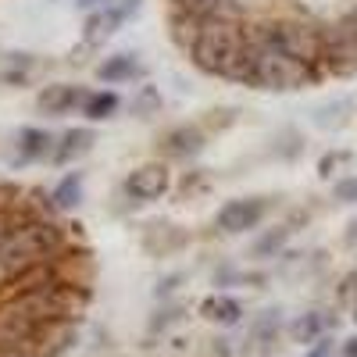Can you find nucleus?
Returning <instances> with one entry per match:
<instances>
[{
    "label": "nucleus",
    "instance_id": "nucleus-21",
    "mask_svg": "<svg viewBox=\"0 0 357 357\" xmlns=\"http://www.w3.org/2000/svg\"><path fill=\"white\" fill-rule=\"evenodd\" d=\"M340 161H347V154H329V158H321V165H318V172L329 178V175H336V168H340Z\"/></svg>",
    "mask_w": 357,
    "mask_h": 357
},
{
    "label": "nucleus",
    "instance_id": "nucleus-22",
    "mask_svg": "<svg viewBox=\"0 0 357 357\" xmlns=\"http://www.w3.org/2000/svg\"><path fill=\"white\" fill-rule=\"evenodd\" d=\"M307 357H336V354H333V340H325V336H321V340L307 350Z\"/></svg>",
    "mask_w": 357,
    "mask_h": 357
},
{
    "label": "nucleus",
    "instance_id": "nucleus-19",
    "mask_svg": "<svg viewBox=\"0 0 357 357\" xmlns=\"http://www.w3.org/2000/svg\"><path fill=\"white\" fill-rule=\"evenodd\" d=\"M333 197H336L340 204H357V175L340 178V183L333 186Z\"/></svg>",
    "mask_w": 357,
    "mask_h": 357
},
{
    "label": "nucleus",
    "instance_id": "nucleus-23",
    "mask_svg": "<svg viewBox=\"0 0 357 357\" xmlns=\"http://www.w3.org/2000/svg\"><path fill=\"white\" fill-rule=\"evenodd\" d=\"M343 357H357V336H350V340L343 343Z\"/></svg>",
    "mask_w": 357,
    "mask_h": 357
},
{
    "label": "nucleus",
    "instance_id": "nucleus-11",
    "mask_svg": "<svg viewBox=\"0 0 357 357\" xmlns=\"http://www.w3.org/2000/svg\"><path fill=\"white\" fill-rule=\"evenodd\" d=\"M122 18H126V15L118 11V4H114V8H107V4H104L93 18L86 22V40H89V43H104V40L114 33V29L122 25Z\"/></svg>",
    "mask_w": 357,
    "mask_h": 357
},
{
    "label": "nucleus",
    "instance_id": "nucleus-13",
    "mask_svg": "<svg viewBox=\"0 0 357 357\" xmlns=\"http://www.w3.org/2000/svg\"><path fill=\"white\" fill-rule=\"evenodd\" d=\"M136 72H139V65H136L132 54H114V57H107V61H100V68H97L100 82H126Z\"/></svg>",
    "mask_w": 357,
    "mask_h": 357
},
{
    "label": "nucleus",
    "instance_id": "nucleus-9",
    "mask_svg": "<svg viewBox=\"0 0 357 357\" xmlns=\"http://www.w3.org/2000/svg\"><path fill=\"white\" fill-rule=\"evenodd\" d=\"M168 8L193 11V15H200L204 22H207V18H236V15H240L236 0H168Z\"/></svg>",
    "mask_w": 357,
    "mask_h": 357
},
{
    "label": "nucleus",
    "instance_id": "nucleus-24",
    "mask_svg": "<svg viewBox=\"0 0 357 357\" xmlns=\"http://www.w3.org/2000/svg\"><path fill=\"white\" fill-rule=\"evenodd\" d=\"M79 8H86V11L89 8H104V0H79Z\"/></svg>",
    "mask_w": 357,
    "mask_h": 357
},
{
    "label": "nucleus",
    "instance_id": "nucleus-12",
    "mask_svg": "<svg viewBox=\"0 0 357 357\" xmlns=\"http://www.w3.org/2000/svg\"><path fill=\"white\" fill-rule=\"evenodd\" d=\"M50 143L54 139L43 129H22L18 132V154H22V161H43L47 154H54Z\"/></svg>",
    "mask_w": 357,
    "mask_h": 357
},
{
    "label": "nucleus",
    "instance_id": "nucleus-20",
    "mask_svg": "<svg viewBox=\"0 0 357 357\" xmlns=\"http://www.w3.org/2000/svg\"><path fill=\"white\" fill-rule=\"evenodd\" d=\"M286 232H289V229H275V232H268V236H264V240H261L254 250H257L261 257H264V254H275V250L286 243Z\"/></svg>",
    "mask_w": 357,
    "mask_h": 357
},
{
    "label": "nucleus",
    "instance_id": "nucleus-16",
    "mask_svg": "<svg viewBox=\"0 0 357 357\" xmlns=\"http://www.w3.org/2000/svg\"><path fill=\"white\" fill-rule=\"evenodd\" d=\"M118 104H122V100H118V93H111V89H104V93H89L82 114L93 118V122H104V118H111L118 111Z\"/></svg>",
    "mask_w": 357,
    "mask_h": 357
},
{
    "label": "nucleus",
    "instance_id": "nucleus-26",
    "mask_svg": "<svg viewBox=\"0 0 357 357\" xmlns=\"http://www.w3.org/2000/svg\"><path fill=\"white\" fill-rule=\"evenodd\" d=\"M354 318H357V301H354Z\"/></svg>",
    "mask_w": 357,
    "mask_h": 357
},
{
    "label": "nucleus",
    "instance_id": "nucleus-6",
    "mask_svg": "<svg viewBox=\"0 0 357 357\" xmlns=\"http://www.w3.org/2000/svg\"><path fill=\"white\" fill-rule=\"evenodd\" d=\"M89 93H82V86H65V82H57V86H47L43 93H40V111L50 114V118H61L75 107H86Z\"/></svg>",
    "mask_w": 357,
    "mask_h": 357
},
{
    "label": "nucleus",
    "instance_id": "nucleus-10",
    "mask_svg": "<svg viewBox=\"0 0 357 357\" xmlns=\"http://www.w3.org/2000/svg\"><path fill=\"white\" fill-rule=\"evenodd\" d=\"M200 314L207 318V321H218V325H236L243 318V307L232 301V296H225V293H215V296H207V301L200 304Z\"/></svg>",
    "mask_w": 357,
    "mask_h": 357
},
{
    "label": "nucleus",
    "instance_id": "nucleus-14",
    "mask_svg": "<svg viewBox=\"0 0 357 357\" xmlns=\"http://www.w3.org/2000/svg\"><path fill=\"white\" fill-rule=\"evenodd\" d=\"M329 325H333V321H325V314L311 311V314H301V318L289 325V336H293L296 343H318L321 333L329 329Z\"/></svg>",
    "mask_w": 357,
    "mask_h": 357
},
{
    "label": "nucleus",
    "instance_id": "nucleus-18",
    "mask_svg": "<svg viewBox=\"0 0 357 357\" xmlns=\"http://www.w3.org/2000/svg\"><path fill=\"white\" fill-rule=\"evenodd\" d=\"M207 186H211L207 172H204V168H193V172H186V175H183V183H178V193H183V200H190V197L204 193Z\"/></svg>",
    "mask_w": 357,
    "mask_h": 357
},
{
    "label": "nucleus",
    "instance_id": "nucleus-1",
    "mask_svg": "<svg viewBox=\"0 0 357 357\" xmlns=\"http://www.w3.org/2000/svg\"><path fill=\"white\" fill-rule=\"evenodd\" d=\"M250 40L261 50H275L286 54L293 61H304L321 72V29L304 22V18H279V22H264L250 29Z\"/></svg>",
    "mask_w": 357,
    "mask_h": 357
},
{
    "label": "nucleus",
    "instance_id": "nucleus-15",
    "mask_svg": "<svg viewBox=\"0 0 357 357\" xmlns=\"http://www.w3.org/2000/svg\"><path fill=\"white\" fill-rule=\"evenodd\" d=\"M50 197H54V207H57V211H72V207H79V200H82V175H79V172L65 175Z\"/></svg>",
    "mask_w": 357,
    "mask_h": 357
},
{
    "label": "nucleus",
    "instance_id": "nucleus-8",
    "mask_svg": "<svg viewBox=\"0 0 357 357\" xmlns=\"http://www.w3.org/2000/svg\"><path fill=\"white\" fill-rule=\"evenodd\" d=\"M93 129H68L65 136H61V143L54 146V161L57 165H68V161H75V158H82V154H89V146H93Z\"/></svg>",
    "mask_w": 357,
    "mask_h": 357
},
{
    "label": "nucleus",
    "instance_id": "nucleus-4",
    "mask_svg": "<svg viewBox=\"0 0 357 357\" xmlns=\"http://www.w3.org/2000/svg\"><path fill=\"white\" fill-rule=\"evenodd\" d=\"M172 190V172L161 165V161H151V165H139L136 172H129L126 178V193L132 200H158Z\"/></svg>",
    "mask_w": 357,
    "mask_h": 357
},
{
    "label": "nucleus",
    "instance_id": "nucleus-3",
    "mask_svg": "<svg viewBox=\"0 0 357 357\" xmlns=\"http://www.w3.org/2000/svg\"><path fill=\"white\" fill-rule=\"evenodd\" d=\"M321 75H357V8L321 29Z\"/></svg>",
    "mask_w": 357,
    "mask_h": 357
},
{
    "label": "nucleus",
    "instance_id": "nucleus-25",
    "mask_svg": "<svg viewBox=\"0 0 357 357\" xmlns=\"http://www.w3.org/2000/svg\"><path fill=\"white\" fill-rule=\"evenodd\" d=\"M347 240H357V218L350 222V232H347Z\"/></svg>",
    "mask_w": 357,
    "mask_h": 357
},
{
    "label": "nucleus",
    "instance_id": "nucleus-7",
    "mask_svg": "<svg viewBox=\"0 0 357 357\" xmlns=\"http://www.w3.org/2000/svg\"><path fill=\"white\" fill-rule=\"evenodd\" d=\"M200 146H204V132L193 126H178L161 139V151L168 158H193V154H200Z\"/></svg>",
    "mask_w": 357,
    "mask_h": 357
},
{
    "label": "nucleus",
    "instance_id": "nucleus-2",
    "mask_svg": "<svg viewBox=\"0 0 357 357\" xmlns=\"http://www.w3.org/2000/svg\"><path fill=\"white\" fill-rule=\"evenodd\" d=\"M247 47H250V57H254V89H301V86H311L321 79L318 68L304 65V61H293L286 54H275V50H261L250 36H247Z\"/></svg>",
    "mask_w": 357,
    "mask_h": 357
},
{
    "label": "nucleus",
    "instance_id": "nucleus-5",
    "mask_svg": "<svg viewBox=\"0 0 357 357\" xmlns=\"http://www.w3.org/2000/svg\"><path fill=\"white\" fill-rule=\"evenodd\" d=\"M264 211H268V204H264V197H240V200H229L222 211H218V229L222 232H247V229H254L261 218H264Z\"/></svg>",
    "mask_w": 357,
    "mask_h": 357
},
{
    "label": "nucleus",
    "instance_id": "nucleus-17",
    "mask_svg": "<svg viewBox=\"0 0 357 357\" xmlns=\"http://www.w3.org/2000/svg\"><path fill=\"white\" fill-rule=\"evenodd\" d=\"M354 104L350 100H333V104H325V107H318V114H314V122L318 126H347V111H350Z\"/></svg>",
    "mask_w": 357,
    "mask_h": 357
}]
</instances>
